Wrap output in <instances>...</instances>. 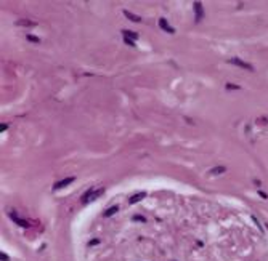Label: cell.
Segmentation results:
<instances>
[{
    "label": "cell",
    "instance_id": "19",
    "mask_svg": "<svg viewBox=\"0 0 268 261\" xmlns=\"http://www.w3.org/2000/svg\"><path fill=\"white\" fill-rule=\"evenodd\" d=\"M259 196H260L262 199H265V200H266V199H268V196L265 194V192H260V191H259Z\"/></svg>",
    "mask_w": 268,
    "mask_h": 261
},
{
    "label": "cell",
    "instance_id": "17",
    "mask_svg": "<svg viewBox=\"0 0 268 261\" xmlns=\"http://www.w3.org/2000/svg\"><path fill=\"white\" fill-rule=\"evenodd\" d=\"M0 259H2V261H10V258H8V255H5L3 252H2V253H0Z\"/></svg>",
    "mask_w": 268,
    "mask_h": 261
},
{
    "label": "cell",
    "instance_id": "18",
    "mask_svg": "<svg viewBox=\"0 0 268 261\" xmlns=\"http://www.w3.org/2000/svg\"><path fill=\"white\" fill-rule=\"evenodd\" d=\"M98 243H100V240H98V239H93V240H90V242H88V245H90V247H93V245H98Z\"/></svg>",
    "mask_w": 268,
    "mask_h": 261
},
{
    "label": "cell",
    "instance_id": "4",
    "mask_svg": "<svg viewBox=\"0 0 268 261\" xmlns=\"http://www.w3.org/2000/svg\"><path fill=\"white\" fill-rule=\"evenodd\" d=\"M74 176H69V178H66V179H61L59 183H56L53 186V191H58V189H63V188H66L68 184H71V183H74Z\"/></svg>",
    "mask_w": 268,
    "mask_h": 261
},
{
    "label": "cell",
    "instance_id": "6",
    "mask_svg": "<svg viewBox=\"0 0 268 261\" xmlns=\"http://www.w3.org/2000/svg\"><path fill=\"white\" fill-rule=\"evenodd\" d=\"M159 26H161V29H164L165 32H169V34H174L175 32V29L172 26H169V22L165 21V18H161L159 19Z\"/></svg>",
    "mask_w": 268,
    "mask_h": 261
},
{
    "label": "cell",
    "instance_id": "3",
    "mask_svg": "<svg viewBox=\"0 0 268 261\" xmlns=\"http://www.w3.org/2000/svg\"><path fill=\"white\" fill-rule=\"evenodd\" d=\"M194 5V16H196V22H199L201 19L204 18V8H202V3L201 2H194L193 3Z\"/></svg>",
    "mask_w": 268,
    "mask_h": 261
},
{
    "label": "cell",
    "instance_id": "10",
    "mask_svg": "<svg viewBox=\"0 0 268 261\" xmlns=\"http://www.w3.org/2000/svg\"><path fill=\"white\" fill-rule=\"evenodd\" d=\"M117 212H119V207H117V205H113L111 208H108V210L103 213V216H104V218H109V216H113V215L117 213Z\"/></svg>",
    "mask_w": 268,
    "mask_h": 261
},
{
    "label": "cell",
    "instance_id": "14",
    "mask_svg": "<svg viewBox=\"0 0 268 261\" xmlns=\"http://www.w3.org/2000/svg\"><path fill=\"white\" fill-rule=\"evenodd\" d=\"M132 219H133V221H140V223H146V218L141 216V215H133Z\"/></svg>",
    "mask_w": 268,
    "mask_h": 261
},
{
    "label": "cell",
    "instance_id": "1",
    "mask_svg": "<svg viewBox=\"0 0 268 261\" xmlns=\"http://www.w3.org/2000/svg\"><path fill=\"white\" fill-rule=\"evenodd\" d=\"M104 194V188H90L88 189L85 194L82 196V203L83 205H87V203H90V202H93V200H97V199H100Z\"/></svg>",
    "mask_w": 268,
    "mask_h": 261
},
{
    "label": "cell",
    "instance_id": "11",
    "mask_svg": "<svg viewBox=\"0 0 268 261\" xmlns=\"http://www.w3.org/2000/svg\"><path fill=\"white\" fill-rule=\"evenodd\" d=\"M122 34H124V37H127V38H132V40H137V38H138V34H137V32L128 31V29H124V31H122Z\"/></svg>",
    "mask_w": 268,
    "mask_h": 261
},
{
    "label": "cell",
    "instance_id": "5",
    "mask_svg": "<svg viewBox=\"0 0 268 261\" xmlns=\"http://www.w3.org/2000/svg\"><path fill=\"white\" fill-rule=\"evenodd\" d=\"M8 215H10V218H12L16 224H19V226H21V228H29V226H31V223H27V221L21 219V218L18 216V215H15V213H12V212H10Z\"/></svg>",
    "mask_w": 268,
    "mask_h": 261
},
{
    "label": "cell",
    "instance_id": "8",
    "mask_svg": "<svg viewBox=\"0 0 268 261\" xmlns=\"http://www.w3.org/2000/svg\"><path fill=\"white\" fill-rule=\"evenodd\" d=\"M16 26H24V27H36L37 22L32 21V19H19L16 21Z\"/></svg>",
    "mask_w": 268,
    "mask_h": 261
},
{
    "label": "cell",
    "instance_id": "7",
    "mask_svg": "<svg viewBox=\"0 0 268 261\" xmlns=\"http://www.w3.org/2000/svg\"><path fill=\"white\" fill-rule=\"evenodd\" d=\"M146 197V192H138V194H135V196H132L130 199H128V203L130 205H133V203H137V202H140V200H143V199Z\"/></svg>",
    "mask_w": 268,
    "mask_h": 261
},
{
    "label": "cell",
    "instance_id": "16",
    "mask_svg": "<svg viewBox=\"0 0 268 261\" xmlns=\"http://www.w3.org/2000/svg\"><path fill=\"white\" fill-rule=\"evenodd\" d=\"M124 42H125L127 45H130V47H133V45H135V40H132V38H127V37H124Z\"/></svg>",
    "mask_w": 268,
    "mask_h": 261
},
{
    "label": "cell",
    "instance_id": "9",
    "mask_svg": "<svg viewBox=\"0 0 268 261\" xmlns=\"http://www.w3.org/2000/svg\"><path fill=\"white\" fill-rule=\"evenodd\" d=\"M124 16H127V19H130V21H135V22H140L141 21V18L138 15H135V13H130L128 10H124Z\"/></svg>",
    "mask_w": 268,
    "mask_h": 261
},
{
    "label": "cell",
    "instance_id": "15",
    "mask_svg": "<svg viewBox=\"0 0 268 261\" xmlns=\"http://www.w3.org/2000/svg\"><path fill=\"white\" fill-rule=\"evenodd\" d=\"M226 88L228 90H239L241 87H239V85H233V83H226Z\"/></svg>",
    "mask_w": 268,
    "mask_h": 261
},
{
    "label": "cell",
    "instance_id": "20",
    "mask_svg": "<svg viewBox=\"0 0 268 261\" xmlns=\"http://www.w3.org/2000/svg\"><path fill=\"white\" fill-rule=\"evenodd\" d=\"M7 128H8V125H7V123H2V125H0V130H2V132H5V130H7Z\"/></svg>",
    "mask_w": 268,
    "mask_h": 261
},
{
    "label": "cell",
    "instance_id": "2",
    "mask_svg": "<svg viewBox=\"0 0 268 261\" xmlns=\"http://www.w3.org/2000/svg\"><path fill=\"white\" fill-rule=\"evenodd\" d=\"M230 64H234V66H238V67H241V69H246V71H250V72H254V66L247 63V61H243L241 58H231L230 59Z\"/></svg>",
    "mask_w": 268,
    "mask_h": 261
},
{
    "label": "cell",
    "instance_id": "12",
    "mask_svg": "<svg viewBox=\"0 0 268 261\" xmlns=\"http://www.w3.org/2000/svg\"><path fill=\"white\" fill-rule=\"evenodd\" d=\"M209 172H210L212 175H220V173H225V172H226V168H225V167H215V168L209 170Z\"/></svg>",
    "mask_w": 268,
    "mask_h": 261
},
{
    "label": "cell",
    "instance_id": "13",
    "mask_svg": "<svg viewBox=\"0 0 268 261\" xmlns=\"http://www.w3.org/2000/svg\"><path fill=\"white\" fill-rule=\"evenodd\" d=\"M27 40H29V42H34V43H40V38L36 37V35H32V34H27Z\"/></svg>",
    "mask_w": 268,
    "mask_h": 261
}]
</instances>
